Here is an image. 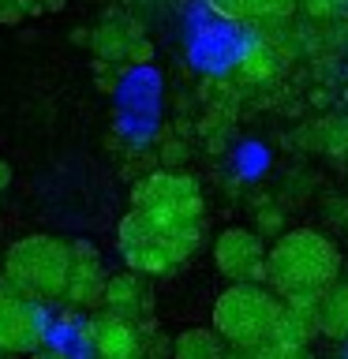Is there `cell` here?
Masks as SVG:
<instances>
[{
	"mask_svg": "<svg viewBox=\"0 0 348 359\" xmlns=\"http://www.w3.org/2000/svg\"><path fill=\"white\" fill-rule=\"evenodd\" d=\"M266 72H269V60H262V56H247V60H243V75L262 79Z\"/></svg>",
	"mask_w": 348,
	"mask_h": 359,
	"instance_id": "obj_15",
	"label": "cell"
},
{
	"mask_svg": "<svg viewBox=\"0 0 348 359\" xmlns=\"http://www.w3.org/2000/svg\"><path fill=\"white\" fill-rule=\"evenodd\" d=\"M319 299V296H314ZM314 299H285L277 311L274 333L269 341L274 344H288V348H307L314 337H319V322H314Z\"/></svg>",
	"mask_w": 348,
	"mask_h": 359,
	"instance_id": "obj_9",
	"label": "cell"
},
{
	"mask_svg": "<svg viewBox=\"0 0 348 359\" xmlns=\"http://www.w3.org/2000/svg\"><path fill=\"white\" fill-rule=\"evenodd\" d=\"M213 262H218V273L229 280H255L262 285L266 280V243L258 232L247 229H225L213 243Z\"/></svg>",
	"mask_w": 348,
	"mask_h": 359,
	"instance_id": "obj_5",
	"label": "cell"
},
{
	"mask_svg": "<svg viewBox=\"0 0 348 359\" xmlns=\"http://www.w3.org/2000/svg\"><path fill=\"white\" fill-rule=\"evenodd\" d=\"M45 341V322L41 311L19 292H0V352L11 355H30Z\"/></svg>",
	"mask_w": 348,
	"mask_h": 359,
	"instance_id": "obj_6",
	"label": "cell"
},
{
	"mask_svg": "<svg viewBox=\"0 0 348 359\" xmlns=\"http://www.w3.org/2000/svg\"><path fill=\"white\" fill-rule=\"evenodd\" d=\"M281 299L269 292L266 285H255V280H232L229 288L213 303V330L229 348L236 352H255L258 344L269 341L277 322Z\"/></svg>",
	"mask_w": 348,
	"mask_h": 359,
	"instance_id": "obj_4",
	"label": "cell"
},
{
	"mask_svg": "<svg viewBox=\"0 0 348 359\" xmlns=\"http://www.w3.org/2000/svg\"><path fill=\"white\" fill-rule=\"evenodd\" d=\"M8 180H11V172H8L4 165H0V184H8Z\"/></svg>",
	"mask_w": 348,
	"mask_h": 359,
	"instance_id": "obj_18",
	"label": "cell"
},
{
	"mask_svg": "<svg viewBox=\"0 0 348 359\" xmlns=\"http://www.w3.org/2000/svg\"><path fill=\"white\" fill-rule=\"evenodd\" d=\"M225 359H247V355H225Z\"/></svg>",
	"mask_w": 348,
	"mask_h": 359,
	"instance_id": "obj_21",
	"label": "cell"
},
{
	"mask_svg": "<svg viewBox=\"0 0 348 359\" xmlns=\"http://www.w3.org/2000/svg\"><path fill=\"white\" fill-rule=\"evenodd\" d=\"M101 307L112 311V314H123V318H135L146 311V285H142V273H116V277H105V292H101Z\"/></svg>",
	"mask_w": 348,
	"mask_h": 359,
	"instance_id": "obj_10",
	"label": "cell"
},
{
	"mask_svg": "<svg viewBox=\"0 0 348 359\" xmlns=\"http://www.w3.org/2000/svg\"><path fill=\"white\" fill-rule=\"evenodd\" d=\"M247 359H314V355H311V348H288V344L266 341V344H258L255 352H247Z\"/></svg>",
	"mask_w": 348,
	"mask_h": 359,
	"instance_id": "obj_14",
	"label": "cell"
},
{
	"mask_svg": "<svg viewBox=\"0 0 348 359\" xmlns=\"http://www.w3.org/2000/svg\"><path fill=\"white\" fill-rule=\"evenodd\" d=\"M314 322L330 341H348V280H333L314 299Z\"/></svg>",
	"mask_w": 348,
	"mask_h": 359,
	"instance_id": "obj_11",
	"label": "cell"
},
{
	"mask_svg": "<svg viewBox=\"0 0 348 359\" xmlns=\"http://www.w3.org/2000/svg\"><path fill=\"white\" fill-rule=\"evenodd\" d=\"M0 359H19V355H11V352H0Z\"/></svg>",
	"mask_w": 348,
	"mask_h": 359,
	"instance_id": "obj_20",
	"label": "cell"
},
{
	"mask_svg": "<svg viewBox=\"0 0 348 359\" xmlns=\"http://www.w3.org/2000/svg\"><path fill=\"white\" fill-rule=\"evenodd\" d=\"M0 292H8V280H4V273H0Z\"/></svg>",
	"mask_w": 348,
	"mask_h": 359,
	"instance_id": "obj_19",
	"label": "cell"
},
{
	"mask_svg": "<svg viewBox=\"0 0 348 359\" xmlns=\"http://www.w3.org/2000/svg\"><path fill=\"white\" fill-rule=\"evenodd\" d=\"M202 243V195L191 176L157 172L131 191L120 221V255L135 273H168Z\"/></svg>",
	"mask_w": 348,
	"mask_h": 359,
	"instance_id": "obj_1",
	"label": "cell"
},
{
	"mask_svg": "<svg viewBox=\"0 0 348 359\" xmlns=\"http://www.w3.org/2000/svg\"><path fill=\"white\" fill-rule=\"evenodd\" d=\"M229 344L210 325H191L173 341V359H225Z\"/></svg>",
	"mask_w": 348,
	"mask_h": 359,
	"instance_id": "obj_12",
	"label": "cell"
},
{
	"mask_svg": "<svg viewBox=\"0 0 348 359\" xmlns=\"http://www.w3.org/2000/svg\"><path fill=\"white\" fill-rule=\"evenodd\" d=\"M262 229H281V213H262Z\"/></svg>",
	"mask_w": 348,
	"mask_h": 359,
	"instance_id": "obj_17",
	"label": "cell"
},
{
	"mask_svg": "<svg viewBox=\"0 0 348 359\" xmlns=\"http://www.w3.org/2000/svg\"><path fill=\"white\" fill-rule=\"evenodd\" d=\"M229 19H281L296 8V0H210Z\"/></svg>",
	"mask_w": 348,
	"mask_h": 359,
	"instance_id": "obj_13",
	"label": "cell"
},
{
	"mask_svg": "<svg viewBox=\"0 0 348 359\" xmlns=\"http://www.w3.org/2000/svg\"><path fill=\"white\" fill-rule=\"evenodd\" d=\"M341 273L337 247L314 229H292L266 247V280L281 299H314Z\"/></svg>",
	"mask_w": 348,
	"mask_h": 359,
	"instance_id": "obj_2",
	"label": "cell"
},
{
	"mask_svg": "<svg viewBox=\"0 0 348 359\" xmlns=\"http://www.w3.org/2000/svg\"><path fill=\"white\" fill-rule=\"evenodd\" d=\"M86 333H90V344H94L98 359H142V330L135 318L101 311L86 325Z\"/></svg>",
	"mask_w": 348,
	"mask_h": 359,
	"instance_id": "obj_7",
	"label": "cell"
},
{
	"mask_svg": "<svg viewBox=\"0 0 348 359\" xmlns=\"http://www.w3.org/2000/svg\"><path fill=\"white\" fill-rule=\"evenodd\" d=\"M101 292H105V269H101V258L90 251L86 243H75L72 247V273H67L64 299L75 303V307H98Z\"/></svg>",
	"mask_w": 348,
	"mask_h": 359,
	"instance_id": "obj_8",
	"label": "cell"
},
{
	"mask_svg": "<svg viewBox=\"0 0 348 359\" xmlns=\"http://www.w3.org/2000/svg\"><path fill=\"white\" fill-rule=\"evenodd\" d=\"M67 273H72V243L56 236H22L4 255V280L30 303L64 299Z\"/></svg>",
	"mask_w": 348,
	"mask_h": 359,
	"instance_id": "obj_3",
	"label": "cell"
},
{
	"mask_svg": "<svg viewBox=\"0 0 348 359\" xmlns=\"http://www.w3.org/2000/svg\"><path fill=\"white\" fill-rule=\"evenodd\" d=\"M30 355H34V359H67L64 352H53V348H34Z\"/></svg>",
	"mask_w": 348,
	"mask_h": 359,
	"instance_id": "obj_16",
	"label": "cell"
}]
</instances>
